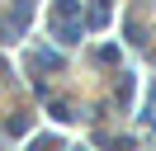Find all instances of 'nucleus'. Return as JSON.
Returning a JSON list of instances; mask_svg holds the SVG:
<instances>
[{
    "label": "nucleus",
    "mask_w": 156,
    "mask_h": 151,
    "mask_svg": "<svg viewBox=\"0 0 156 151\" xmlns=\"http://www.w3.org/2000/svg\"><path fill=\"white\" fill-rule=\"evenodd\" d=\"M29 66H33V71H57L62 57H57V52H33V57H29Z\"/></svg>",
    "instance_id": "f03ea898"
},
{
    "label": "nucleus",
    "mask_w": 156,
    "mask_h": 151,
    "mask_svg": "<svg viewBox=\"0 0 156 151\" xmlns=\"http://www.w3.org/2000/svg\"><path fill=\"white\" fill-rule=\"evenodd\" d=\"M52 146H57V137H38L33 142V151H52Z\"/></svg>",
    "instance_id": "20e7f679"
},
{
    "label": "nucleus",
    "mask_w": 156,
    "mask_h": 151,
    "mask_svg": "<svg viewBox=\"0 0 156 151\" xmlns=\"http://www.w3.org/2000/svg\"><path fill=\"white\" fill-rule=\"evenodd\" d=\"M109 151H133V137H99Z\"/></svg>",
    "instance_id": "7ed1b4c3"
},
{
    "label": "nucleus",
    "mask_w": 156,
    "mask_h": 151,
    "mask_svg": "<svg viewBox=\"0 0 156 151\" xmlns=\"http://www.w3.org/2000/svg\"><path fill=\"white\" fill-rule=\"evenodd\" d=\"M48 33L57 38V43H80V33H85L80 0H52V9H48Z\"/></svg>",
    "instance_id": "f257e3e1"
}]
</instances>
